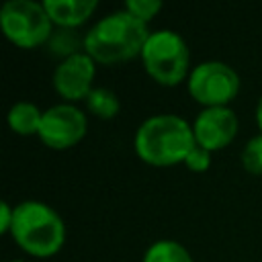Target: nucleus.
<instances>
[{
    "label": "nucleus",
    "mask_w": 262,
    "mask_h": 262,
    "mask_svg": "<svg viewBox=\"0 0 262 262\" xmlns=\"http://www.w3.org/2000/svg\"><path fill=\"white\" fill-rule=\"evenodd\" d=\"M45 47H47V51L57 55L59 61H61L70 55H76V53L84 51V35H78V29H59V27H55Z\"/></svg>",
    "instance_id": "nucleus-14"
},
{
    "label": "nucleus",
    "mask_w": 262,
    "mask_h": 262,
    "mask_svg": "<svg viewBox=\"0 0 262 262\" xmlns=\"http://www.w3.org/2000/svg\"><path fill=\"white\" fill-rule=\"evenodd\" d=\"M149 27L125 8L100 16L84 33V51L98 66H117L141 55Z\"/></svg>",
    "instance_id": "nucleus-2"
},
{
    "label": "nucleus",
    "mask_w": 262,
    "mask_h": 262,
    "mask_svg": "<svg viewBox=\"0 0 262 262\" xmlns=\"http://www.w3.org/2000/svg\"><path fill=\"white\" fill-rule=\"evenodd\" d=\"M141 262H194V258L184 244L164 237L147 246Z\"/></svg>",
    "instance_id": "nucleus-12"
},
{
    "label": "nucleus",
    "mask_w": 262,
    "mask_h": 262,
    "mask_svg": "<svg viewBox=\"0 0 262 262\" xmlns=\"http://www.w3.org/2000/svg\"><path fill=\"white\" fill-rule=\"evenodd\" d=\"M239 129L237 115L231 106H213L201 108V113L192 121V133L196 145L215 154L227 147Z\"/></svg>",
    "instance_id": "nucleus-9"
},
{
    "label": "nucleus",
    "mask_w": 262,
    "mask_h": 262,
    "mask_svg": "<svg viewBox=\"0 0 262 262\" xmlns=\"http://www.w3.org/2000/svg\"><path fill=\"white\" fill-rule=\"evenodd\" d=\"M84 104L90 115H94L96 119H102V121L115 119L121 111V100H119L117 92H113L111 88H104V86H94V90L88 94Z\"/></svg>",
    "instance_id": "nucleus-13"
},
{
    "label": "nucleus",
    "mask_w": 262,
    "mask_h": 262,
    "mask_svg": "<svg viewBox=\"0 0 262 262\" xmlns=\"http://www.w3.org/2000/svg\"><path fill=\"white\" fill-rule=\"evenodd\" d=\"M88 131V117L78 104L57 102L43 111L41 127H39V141L55 151L70 149L78 145Z\"/></svg>",
    "instance_id": "nucleus-7"
},
{
    "label": "nucleus",
    "mask_w": 262,
    "mask_h": 262,
    "mask_svg": "<svg viewBox=\"0 0 262 262\" xmlns=\"http://www.w3.org/2000/svg\"><path fill=\"white\" fill-rule=\"evenodd\" d=\"M12 221H14V207L4 201L0 205V233L8 235L10 233V227H12Z\"/></svg>",
    "instance_id": "nucleus-18"
},
{
    "label": "nucleus",
    "mask_w": 262,
    "mask_h": 262,
    "mask_svg": "<svg viewBox=\"0 0 262 262\" xmlns=\"http://www.w3.org/2000/svg\"><path fill=\"white\" fill-rule=\"evenodd\" d=\"M8 262H27V260H23V258H14V260H8Z\"/></svg>",
    "instance_id": "nucleus-20"
},
{
    "label": "nucleus",
    "mask_w": 262,
    "mask_h": 262,
    "mask_svg": "<svg viewBox=\"0 0 262 262\" xmlns=\"http://www.w3.org/2000/svg\"><path fill=\"white\" fill-rule=\"evenodd\" d=\"M53 29L43 2L8 0L0 8V31L18 49L45 47Z\"/></svg>",
    "instance_id": "nucleus-5"
},
{
    "label": "nucleus",
    "mask_w": 262,
    "mask_h": 262,
    "mask_svg": "<svg viewBox=\"0 0 262 262\" xmlns=\"http://www.w3.org/2000/svg\"><path fill=\"white\" fill-rule=\"evenodd\" d=\"M43 4L53 27L59 29L82 27L98 8L96 0H43Z\"/></svg>",
    "instance_id": "nucleus-10"
},
{
    "label": "nucleus",
    "mask_w": 262,
    "mask_h": 262,
    "mask_svg": "<svg viewBox=\"0 0 262 262\" xmlns=\"http://www.w3.org/2000/svg\"><path fill=\"white\" fill-rule=\"evenodd\" d=\"M254 119H256L258 133H262V94L258 96V102H256V108H254Z\"/></svg>",
    "instance_id": "nucleus-19"
},
{
    "label": "nucleus",
    "mask_w": 262,
    "mask_h": 262,
    "mask_svg": "<svg viewBox=\"0 0 262 262\" xmlns=\"http://www.w3.org/2000/svg\"><path fill=\"white\" fill-rule=\"evenodd\" d=\"M239 160L246 172L254 176H262V133H256L254 137L246 141L239 154Z\"/></svg>",
    "instance_id": "nucleus-15"
},
{
    "label": "nucleus",
    "mask_w": 262,
    "mask_h": 262,
    "mask_svg": "<svg viewBox=\"0 0 262 262\" xmlns=\"http://www.w3.org/2000/svg\"><path fill=\"white\" fill-rule=\"evenodd\" d=\"M211 151H207L205 147H201V145H194L192 149H190V154L186 156V160H184V166L190 170V172H196V174H201V172H207L209 168H211Z\"/></svg>",
    "instance_id": "nucleus-17"
},
{
    "label": "nucleus",
    "mask_w": 262,
    "mask_h": 262,
    "mask_svg": "<svg viewBox=\"0 0 262 262\" xmlns=\"http://www.w3.org/2000/svg\"><path fill=\"white\" fill-rule=\"evenodd\" d=\"M12 242L33 258H51L66 246L68 229L61 215L43 201H20L14 205L10 227Z\"/></svg>",
    "instance_id": "nucleus-3"
},
{
    "label": "nucleus",
    "mask_w": 262,
    "mask_h": 262,
    "mask_svg": "<svg viewBox=\"0 0 262 262\" xmlns=\"http://www.w3.org/2000/svg\"><path fill=\"white\" fill-rule=\"evenodd\" d=\"M41 119H43V111L29 100H18L8 108L6 121L12 133L20 135V137H31L39 133L41 127Z\"/></svg>",
    "instance_id": "nucleus-11"
},
{
    "label": "nucleus",
    "mask_w": 262,
    "mask_h": 262,
    "mask_svg": "<svg viewBox=\"0 0 262 262\" xmlns=\"http://www.w3.org/2000/svg\"><path fill=\"white\" fill-rule=\"evenodd\" d=\"M239 74L221 59H205L196 63L186 80L188 96L203 108L229 106L239 94Z\"/></svg>",
    "instance_id": "nucleus-6"
},
{
    "label": "nucleus",
    "mask_w": 262,
    "mask_h": 262,
    "mask_svg": "<svg viewBox=\"0 0 262 262\" xmlns=\"http://www.w3.org/2000/svg\"><path fill=\"white\" fill-rule=\"evenodd\" d=\"M96 66L98 63L86 51H80L76 55L57 61L51 74V84L55 94L70 104L84 102L88 94L94 90Z\"/></svg>",
    "instance_id": "nucleus-8"
},
{
    "label": "nucleus",
    "mask_w": 262,
    "mask_h": 262,
    "mask_svg": "<svg viewBox=\"0 0 262 262\" xmlns=\"http://www.w3.org/2000/svg\"><path fill=\"white\" fill-rule=\"evenodd\" d=\"M141 66L145 74L160 86L174 88L188 80L190 49L174 29H156L149 33L141 49Z\"/></svg>",
    "instance_id": "nucleus-4"
},
{
    "label": "nucleus",
    "mask_w": 262,
    "mask_h": 262,
    "mask_svg": "<svg viewBox=\"0 0 262 262\" xmlns=\"http://www.w3.org/2000/svg\"><path fill=\"white\" fill-rule=\"evenodd\" d=\"M162 6H164V4H162L160 0H127L123 8H125L129 14H133L137 20L149 25V23L158 16V12L162 10Z\"/></svg>",
    "instance_id": "nucleus-16"
},
{
    "label": "nucleus",
    "mask_w": 262,
    "mask_h": 262,
    "mask_svg": "<svg viewBox=\"0 0 262 262\" xmlns=\"http://www.w3.org/2000/svg\"><path fill=\"white\" fill-rule=\"evenodd\" d=\"M194 145L192 123L174 113H158L143 119L133 135L135 156L154 168L184 164Z\"/></svg>",
    "instance_id": "nucleus-1"
}]
</instances>
